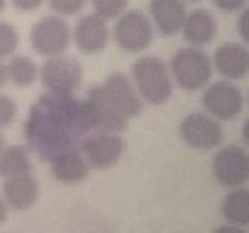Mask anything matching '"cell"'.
Returning a JSON list of instances; mask_svg holds the SVG:
<instances>
[{"label":"cell","instance_id":"obj_1","mask_svg":"<svg viewBox=\"0 0 249 233\" xmlns=\"http://www.w3.org/2000/svg\"><path fill=\"white\" fill-rule=\"evenodd\" d=\"M92 132L83 102L71 95L47 92L33 104L24 123V138L40 159L49 161L70 149H78Z\"/></svg>","mask_w":249,"mask_h":233},{"label":"cell","instance_id":"obj_2","mask_svg":"<svg viewBox=\"0 0 249 233\" xmlns=\"http://www.w3.org/2000/svg\"><path fill=\"white\" fill-rule=\"evenodd\" d=\"M132 82L142 102L163 105L173 95V78L168 64L158 55H142L132 64Z\"/></svg>","mask_w":249,"mask_h":233},{"label":"cell","instance_id":"obj_3","mask_svg":"<svg viewBox=\"0 0 249 233\" xmlns=\"http://www.w3.org/2000/svg\"><path fill=\"white\" fill-rule=\"evenodd\" d=\"M170 73L173 83L187 92H197L210 83L213 76V62L201 47H182L170 59Z\"/></svg>","mask_w":249,"mask_h":233},{"label":"cell","instance_id":"obj_4","mask_svg":"<svg viewBox=\"0 0 249 233\" xmlns=\"http://www.w3.org/2000/svg\"><path fill=\"white\" fill-rule=\"evenodd\" d=\"M73 42V28L62 16H43L30 31V43L33 50L43 57L66 54L68 47Z\"/></svg>","mask_w":249,"mask_h":233},{"label":"cell","instance_id":"obj_5","mask_svg":"<svg viewBox=\"0 0 249 233\" xmlns=\"http://www.w3.org/2000/svg\"><path fill=\"white\" fill-rule=\"evenodd\" d=\"M113 40L121 50L128 54H140L154 40V24L142 11H124L114 23Z\"/></svg>","mask_w":249,"mask_h":233},{"label":"cell","instance_id":"obj_6","mask_svg":"<svg viewBox=\"0 0 249 233\" xmlns=\"http://www.w3.org/2000/svg\"><path fill=\"white\" fill-rule=\"evenodd\" d=\"M40 80L47 92L57 95H71L80 88L83 80V67L76 57L68 54L47 57L40 67Z\"/></svg>","mask_w":249,"mask_h":233},{"label":"cell","instance_id":"obj_7","mask_svg":"<svg viewBox=\"0 0 249 233\" xmlns=\"http://www.w3.org/2000/svg\"><path fill=\"white\" fill-rule=\"evenodd\" d=\"M78 149L90 164V167L106 171L120 163L126 150V144L121 133L95 132L92 135H87Z\"/></svg>","mask_w":249,"mask_h":233},{"label":"cell","instance_id":"obj_8","mask_svg":"<svg viewBox=\"0 0 249 233\" xmlns=\"http://www.w3.org/2000/svg\"><path fill=\"white\" fill-rule=\"evenodd\" d=\"M183 144L196 150H213L223 144L225 133L220 121L208 113L187 114L178 126Z\"/></svg>","mask_w":249,"mask_h":233},{"label":"cell","instance_id":"obj_9","mask_svg":"<svg viewBox=\"0 0 249 233\" xmlns=\"http://www.w3.org/2000/svg\"><path fill=\"white\" fill-rule=\"evenodd\" d=\"M83 111H85L87 121L90 128L95 132H111L121 133L128 128V121L106 95L102 85L92 86L83 100Z\"/></svg>","mask_w":249,"mask_h":233},{"label":"cell","instance_id":"obj_10","mask_svg":"<svg viewBox=\"0 0 249 233\" xmlns=\"http://www.w3.org/2000/svg\"><path fill=\"white\" fill-rule=\"evenodd\" d=\"M211 173L218 185L237 188L249 182V152L239 145H227L214 154Z\"/></svg>","mask_w":249,"mask_h":233},{"label":"cell","instance_id":"obj_11","mask_svg":"<svg viewBox=\"0 0 249 233\" xmlns=\"http://www.w3.org/2000/svg\"><path fill=\"white\" fill-rule=\"evenodd\" d=\"M202 105L214 119L232 121L244 109V95L237 85L227 80H220L208 85L202 92Z\"/></svg>","mask_w":249,"mask_h":233},{"label":"cell","instance_id":"obj_12","mask_svg":"<svg viewBox=\"0 0 249 233\" xmlns=\"http://www.w3.org/2000/svg\"><path fill=\"white\" fill-rule=\"evenodd\" d=\"M102 88L126 119H133L142 114L144 102L140 99L133 82L124 73H120V71L111 73L102 83Z\"/></svg>","mask_w":249,"mask_h":233},{"label":"cell","instance_id":"obj_13","mask_svg":"<svg viewBox=\"0 0 249 233\" xmlns=\"http://www.w3.org/2000/svg\"><path fill=\"white\" fill-rule=\"evenodd\" d=\"M109 36H111V31H109L107 21L95 12L82 16L73 28L74 45L78 50L87 55L99 54L104 50L109 43Z\"/></svg>","mask_w":249,"mask_h":233},{"label":"cell","instance_id":"obj_14","mask_svg":"<svg viewBox=\"0 0 249 233\" xmlns=\"http://www.w3.org/2000/svg\"><path fill=\"white\" fill-rule=\"evenodd\" d=\"M213 69L227 82H237L249 74V49L242 43L227 42L213 54Z\"/></svg>","mask_w":249,"mask_h":233},{"label":"cell","instance_id":"obj_15","mask_svg":"<svg viewBox=\"0 0 249 233\" xmlns=\"http://www.w3.org/2000/svg\"><path fill=\"white\" fill-rule=\"evenodd\" d=\"M2 197L9 209L23 213L35 206L40 197V183L31 173L5 178L2 185Z\"/></svg>","mask_w":249,"mask_h":233},{"label":"cell","instance_id":"obj_16","mask_svg":"<svg viewBox=\"0 0 249 233\" xmlns=\"http://www.w3.org/2000/svg\"><path fill=\"white\" fill-rule=\"evenodd\" d=\"M49 164H51L52 178L68 186L83 183L89 178L90 169H92L80 149H70V150L61 152L54 159L49 161Z\"/></svg>","mask_w":249,"mask_h":233},{"label":"cell","instance_id":"obj_17","mask_svg":"<svg viewBox=\"0 0 249 233\" xmlns=\"http://www.w3.org/2000/svg\"><path fill=\"white\" fill-rule=\"evenodd\" d=\"M187 12L185 0H151L149 4V17L164 36H173L182 31Z\"/></svg>","mask_w":249,"mask_h":233},{"label":"cell","instance_id":"obj_18","mask_svg":"<svg viewBox=\"0 0 249 233\" xmlns=\"http://www.w3.org/2000/svg\"><path fill=\"white\" fill-rule=\"evenodd\" d=\"M218 23L216 17L206 9H194L187 12L183 21L182 35L192 47H204L216 38Z\"/></svg>","mask_w":249,"mask_h":233},{"label":"cell","instance_id":"obj_19","mask_svg":"<svg viewBox=\"0 0 249 233\" xmlns=\"http://www.w3.org/2000/svg\"><path fill=\"white\" fill-rule=\"evenodd\" d=\"M222 216L230 225H249V188H232L222 202Z\"/></svg>","mask_w":249,"mask_h":233},{"label":"cell","instance_id":"obj_20","mask_svg":"<svg viewBox=\"0 0 249 233\" xmlns=\"http://www.w3.org/2000/svg\"><path fill=\"white\" fill-rule=\"evenodd\" d=\"M7 67V80L16 88H30L40 78V67L30 55H12Z\"/></svg>","mask_w":249,"mask_h":233},{"label":"cell","instance_id":"obj_21","mask_svg":"<svg viewBox=\"0 0 249 233\" xmlns=\"http://www.w3.org/2000/svg\"><path fill=\"white\" fill-rule=\"evenodd\" d=\"M31 173L30 149L24 145H9L0 154V178H12V176Z\"/></svg>","mask_w":249,"mask_h":233},{"label":"cell","instance_id":"obj_22","mask_svg":"<svg viewBox=\"0 0 249 233\" xmlns=\"http://www.w3.org/2000/svg\"><path fill=\"white\" fill-rule=\"evenodd\" d=\"M19 47V33L14 24L0 21V59L12 57Z\"/></svg>","mask_w":249,"mask_h":233},{"label":"cell","instance_id":"obj_23","mask_svg":"<svg viewBox=\"0 0 249 233\" xmlns=\"http://www.w3.org/2000/svg\"><path fill=\"white\" fill-rule=\"evenodd\" d=\"M93 11L95 14L104 17L106 21L118 19L126 7H128V0H92Z\"/></svg>","mask_w":249,"mask_h":233},{"label":"cell","instance_id":"obj_24","mask_svg":"<svg viewBox=\"0 0 249 233\" xmlns=\"http://www.w3.org/2000/svg\"><path fill=\"white\" fill-rule=\"evenodd\" d=\"M18 117V104L12 97L0 93V130L9 128Z\"/></svg>","mask_w":249,"mask_h":233},{"label":"cell","instance_id":"obj_25","mask_svg":"<svg viewBox=\"0 0 249 233\" xmlns=\"http://www.w3.org/2000/svg\"><path fill=\"white\" fill-rule=\"evenodd\" d=\"M49 5L57 16L68 17L80 14L87 5V0H49Z\"/></svg>","mask_w":249,"mask_h":233},{"label":"cell","instance_id":"obj_26","mask_svg":"<svg viewBox=\"0 0 249 233\" xmlns=\"http://www.w3.org/2000/svg\"><path fill=\"white\" fill-rule=\"evenodd\" d=\"M237 31H239V35H241L242 42H244L246 45H249V5L242 9L241 16H239Z\"/></svg>","mask_w":249,"mask_h":233},{"label":"cell","instance_id":"obj_27","mask_svg":"<svg viewBox=\"0 0 249 233\" xmlns=\"http://www.w3.org/2000/svg\"><path fill=\"white\" fill-rule=\"evenodd\" d=\"M211 2L214 4V7L223 12H235L244 7L248 0H211Z\"/></svg>","mask_w":249,"mask_h":233},{"label":"cell","instance_id":"obj_28","mask_svg":"<svg viewBox=\"0 0 249 233\" xmlns=\"http://www.w3.org/2000/svg\"><path fill=\"white\" fill-rule=\"evenodd\" d=\"M11 2L18 11L31 12V11H36L38 7H42V4L45 0H11Z\"/></svg>","mask_w":249,"mask_h":233},{"label":"cell","instance_id":"obj_29","mask_svg":"<svg viewBox=\"0 0 249 233\" xmlns=\"http://www.w3.org/2000/svg\"><path fill=\"white\" fill-rule=\"evenodd\" d=\"M211 233H246L244 230H242V226H237V225H222L218 226V228H214Z\"/></svg>","mask_w":249,"mask_h":233},{"label":"cell","instance_id":"obj_30","mask_svg":"<svg viewBox=\"0 0 249 233\" xmlns=\"http://www.w3.org/2000/svg\"><path fill=\"white\" fill-rule=\"evenodd\" d=\"M9 206H7V202L4 200V197H2V194H0V225H4L5 221H7V217H9Z\"/></svg>","mask_w":249,"mask_h":233},{"label":"cell","instance_id":"obj_31","mask_svg":"<svg viewBox=\"0 0 249 233\" xmlns=\"http://www.w3.org/2000/svg\"><path fill=\"white\" fill-rule=\"evenodd\" d=\"M7 67H5V64L2 62V59H0V90L4 88L5 85H7Z\"/></svg>","mask_w":249,"mask_h":233},{"label":"cell","instance_id":"obj_32","mask_svg":"<svg viewBox=\"0 0 249 233\" xmlns=\"http://www.w3.org/2000/svg\"><path fill=\"white\" fill-rule=\"evenodd\" d=\"M242 138H244L246 145L249 147V117L244 121V124H242Z\"/></svg>","mask_w":249,"mask_h":233},{"label":"cell","instance_id":"obj_33","mask_svg":"<svg viewBox=\"0 0 249 233\" xmlns=\"http://www.w3.org/2000/svg\"><path fill=\"white\" fill-rule=\"evenodd\" d=\"M5 147H7V145H5V138H4V135L0 133V154L4 152V149H5Z\"/></svg>","mask_w":249,"mask_h":233},{"label":"cell","instance_id":"obj_34","mask_svg":"<svg viewBox=\"0 0 249 233\" xmlns=\"http://www.w3.org/2000/svg\"><path fill=\"white\" fill-rule=\"evenodd\" d=\"M5 5H7V0H0V12H4Z\"/></svg>","mask_w":249,"mask_h":233},{"label":"cell","instance_id":"obj_35","mask_svg":"<svg viewBox=\"0 0 249 233\" xmlns=\"http://www.w3.org/2000/svg\"><path fill=\"white\" fill-rule=\"evenodd\" d=\"M185 2H201V0H185Z\"/></svg>","mask_w":249,"mask_h":233}]
</instances>
